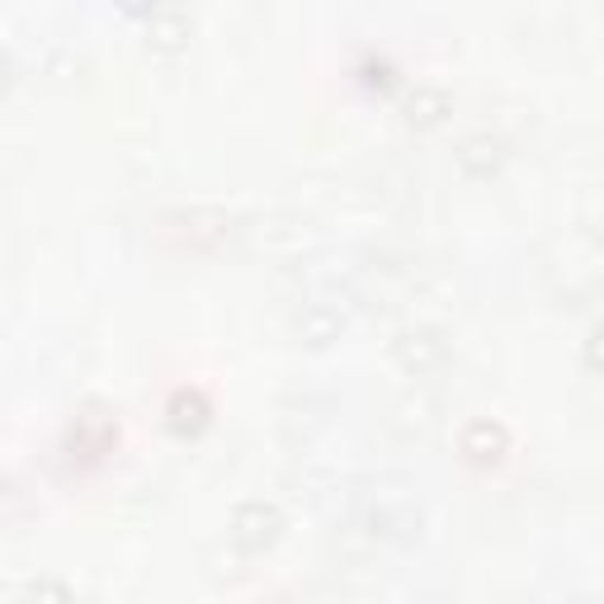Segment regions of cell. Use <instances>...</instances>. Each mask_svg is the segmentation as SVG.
Wrapping results in <instances>:
<instances>
[{
    "label": "cell",
    "instance_id": "obj_1",
    "mask_svg": "<svg viewBox=\"0 0 604 604\" xmlns=\"http://www.w3.org/2000/svg\"><path fill=\"white\" fill-rule=\"evenodd\" d=\"M275 524H279V515L269 511V505L250 501V505H242V511H236V538H242L246 548H265L269 538H275Z\"/></svg>",
    "mask_w": 604,
    "mask_h": 604
},
{
    "label": "cell",
    "instance_id": "obj_2",
    "mask_svg": "<svg viewBox=\"0 0 604 604\" xmlns=\"http://www.w3.org/2000/svg\"><path fill=\"white\" fill-rule=\"evenodd\" d=\"M29 604H71L67 591H61L57 581H38L34 591H29Z\"/></svg>",
    "mask_w": 604,
    "mask_h": 604
}]
</instances>
